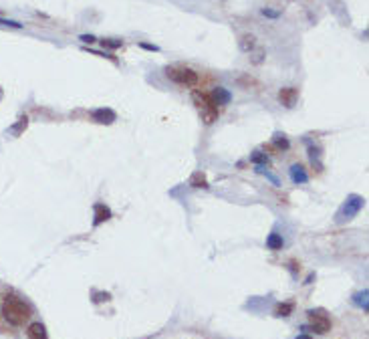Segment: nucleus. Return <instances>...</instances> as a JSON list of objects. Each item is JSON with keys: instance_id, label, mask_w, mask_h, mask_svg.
Wrapping results in <instances>:
<instances>
[{"instance_id": "423d86ee", "label": "nucleus", "mask_w": 369, "mask_h": 339, "mask_svg": "<svg viewBox=\"0 0 369 339\" xmlns=\"http://www.w3.org/2000/svg\"><path fill=\"white\" fill-rule=\"evenodd\" d=\"M210 99H212V103H214L216 107H218V105H228V103L232 101V93H230L228 89H224V87H216V89L212 91Z\"/></svg>"}, {"instance_id": "b1692460", "label": "nucleus", "mask_w": 369, "mask_h": 339, "mask_svg": "<svg viewBox=\"0 0 369 339\" xmlns=\"http://www.w3.org/2000/svg\"><path fill=\"white\" fill-rule=\"evenodd\" d=\"M294 339H313L311 335H299V337H294Z\"/></svg>"}, {"instance_id": "a211bd4d", "label": "nucleus", "mask_w": 369, "mask_h": 339, "mask_svg": "<svg viewBox=\"0 0 369 339\" xmlns=\"http://www.w3.org/2000/svg\"><path fill=\"white\" fill-rule=\"evenodd\" d=\"M250 160H252V162H254V164H265V162H267V160H269V158H267V156H265V154H263V152H254V154H252V158H250Z\"/></svg>"}, {"instance_id": "aec40b11", "label": "nucleus", "mask_w": 369, "mask_h": 339, "mask_svg": "<svg viewBox=\"0 0 369 339\" xmlns=\"http://www.w3.org/2000/svg\"><path fill=\"white\" fill-rule=\"evenodd\" d=\"M0 26H12V28H22L20 22L16 20H6V18H0Z\"/></svg>"}, {"instance_id": "6ab92c4d", "label": "nucleus", "mask_w": 369, "mask_h": 339, "mask_svg": "<svg viewBox=\"0 0 369 339\" xmlns=\"http://www.w3.org/2000/svg\"><path fill=\"white\" fill-rule=\"evenodd\" d=\"M275 145H277V147L286 149V147H288V139H286L284 135H277V137H275Z\"/></svg>"}, {"instance_id": "5701e85b", "label": "nucleus", "mask_w": 369, "mask_h": 339, "mask_svg": "<svg viewBox=\"0 0 369 339\" xmlns=\"http://www.w3.org/2000/svg\"><path fill=\"white\" fill-rule=\"evenodd\" d=\"M139 47H141V49H145V51H158V47H156V45H147V43H139Z\"/></svg>"}, {"instance_id": "f8f14e48", "label": "nucleus", "mask_w": 369, "mask_h": 339, "mask_svg": "<svg viewBox=\"0 0 369 339\" xmlns=\"http://www.w3.org/2000/svg\"><path fill=\"white\" fill-rule=\"evenodd\" d=\"M238 47H240V51L250 53V51L256 47V39H254L252 34H242V36H240V43H238Z\"/></svg>"}, {"instance_id": "ddd939ff", "label": "nucleus", "mask_w": 369, "mask_h": 339, "mask_svg": "<svg viewBox=\"0 0 369 339\" xmlns=\"http://www.w3.org/2000/svg\"><path fill=\"white\" fill-rule=\"evenodd\" d=\"M282 244H284V240H282V236L277 234V232H273V234L267 238V246H269L271 250H280Z\"/></svg>"}, {"instance_id": "20e7f679", "label": "nucleus", "mask_w": 369, "mask_h": 339, "mask_svg": "<svg viewBox=\"0 0 369 339\" xmlns=\"http://www.w3.org/2000/svg\"><path fill=\"white\" fill-rule=\"evenodd\" d=\"M363 204H365V200L361 198V196H349L347 198V202L343 204V208H341V212H339V222H343V220H351L353 216H357L359 214V210L363 208Z\"/></svg>"}, {"instance_id": "7ed1b4c3", "label": "nucleus", "mask_w": 369, "mask_h": 339, "mask_svg": "<svg viewBox=\"0 0 369 339\" xmlns=\"http://www.w3.org/2000/svg\"><path fill=\"white\" fill-rule=\"evenodd\" d=\"M194 101H196V105H198V109H200V113H202L204 121H206V123H214L216 117H218V107L212 103V99H210L208 95L196 93V95H194Z\"/></svg>"}, {"instance_id": "0eeeda50", "label": "nucleus", "mask_w": 369, "mask_h": 339, "mask_svg": "<svg viewBox=\"0 0 369 339\" xmlns=\"http://www.w3.org/2000/svg\"><path fill=\"white\" fill-rule=\"evenodd\" d=\"M297 97H299V91L294 89V87H284V89L278 91V101H280L284 107H292L294 101H297Z\"/></svg>"}, {"instance_id": "39448f33", "label": "nucleus", "mask_w": 369, "mask_h": 339, "mask_svg": "<svg viewBox=\"0 0 369 339\" xmlns=\"http://www.w3.org/2000/svg\"><path fill=\"white\" fill-rule=\"evenodd\" d=\"M309 321H311V327L317 333H327L331 329V319L323 311H311L309 313Z\"/></svg>"}, {"instance_id": "9b49d317", "label": "nucleus", "mask_w": 369, "mask_h": 339, "mask_svg": "<svg viewBox=\"0 0 369 339\" xmlns=\"http://www.w3.org/2000/svg\"><path fill=\"white\" fill-rule=\"evenodd\" d=\"M290 180H292L294 184H307V182H309V176H307V172H305L303 166L294 164V166L290 168Z\"/></svg>"}, {"instance_id": "1a4fd4ad", "label": "nucleus", "mask_w": 369, "mask_h": 339, "mask_svg": "<svg viewBox=\"0 0 369 339\" xmlns=\"http://www.w3.org/2000/svg\"><path fill=\"white\" fill-rule=\"evenodd\" d=\"M26 335H28V339H49V335H47V329H45V325L43 323H30L28 325V329H26Z\"/></svg>"}, {"instance_id": "2eb2a0df", "label": "nucleus", "mask_w": 369, "mask_h": 339, "mask_svg": "<svg viewBox=\"0 0 369 339\" xmlns=\"http://www.w3.org/2000/svg\"><path fill=\"white\" fill-rule=\"evenodd\" d=\"M101 45H103L105 49H111V51H115V49L123 47V41H119V39H103V41H101Z\"/></svg>"}, {"instance_id": "f3484780", "label": "nucleus", "mask_w": 369, "mask_h": 339, "mask_svg": "<svg viewBox=\"0 0 369 339\" xmlns=\"http://www.w3.org/2000/svg\"><path fill=\"white\" fill-rule=\"evenodd\" d=\"M26 125H28V117H26V115H24V117H20V119H18V123H16V125H14V127H12V129H10V131H12V133H16V135H18V133H20V131H22V129H26Z\"/></svg>"}, {"instance_id": "412c9836", "label": "nucleus", "mask_w": 369, "mask_h": 339, "mask_svg": "<svg viewBox=\"0 0 369 339\" xmlns=\"http://www.w3.org/2000/svg\"><path fill=\"white\" fill-rule=\"evenodd\" d=\"M261 12H263V16H267V18H278V16H280L278 10H271V8H263Z\"/></svg>"}, {"instance_id": "6e6552de", "label": "nucleus", "mask_w": 369, "mask_h": 339, "mask_svg": "<svg viewBox=\"0 0 369 339\" xmlns=\"http://www.w3.org/2000/svg\"><path fill=\"white\" fill-rule=\"evenodd\" d=\"M115 111L113 109H105V107H101V109H95L93 111V119L95 121H99V123H113L115 121Z\"/></svg>"}, {"instance_id": "9d476101", "label": "nucleus", "mask_w": 369, "mask_h": 339, "mask_svg": "<svg viewBox=\"0 0 369 339\" xmlns=\"http://www.w3.org/2000/svg\"><path fill=\"white\" fill-rule=\"evenodd\" d=\"M95 220H93V226H99V224H103L105 220H109L111 218V210H109L105 204H95Z\"/></svg>"}, {"instance_id": "dca6fc26", "label": "nucleus", "mask_w": 369, "mask_h": 339, "mask_svg": "<svg viewBox=\"0 0 369 339\" xmlns=\"http://www.w3.org/2000/svg\"><path fill=\"white\" fill-rule=\"evenodd\" d=\"M290 311H292V305H288V303H280V305H277V309H275V315L277 317H286V315H290Z\"/></svg>"}, {"instance_id": "4468645a", "label": "nucleus", "mask_w": 369, "mask_h": 339, "mask_svg": "<svg viewBox=\"0 0 369 339\" xmlns=\"http://www.w3.org/2000/svg\"><path fill=\"white\" fill-rule=\"evenodd\" d=\"M190 186L192 188H208V180L202 174H194L192 180H190Z\"/></svg>"}, {"instance_id": "f257e3e1", "label": "nucleus", "mask_w": 369, "mask_h": 339, "mask_svg": "<svg viewBox=\"0 0 369 339\" xmlns=\"http://www.w3.org/2000/svg\"><path fill=\"white\" fill-rule=\"evenodd\" d=\"M2 315L8 323L12 325H22L30 319V307L24 303V301H20L18 297L10 295L4 299V303H2Z\"/></svg>"}, {"instance_id": "f03ea898", "label": "nucleus", "mask_w": 369, "mask_h": 339, "mask_svg": "<svg viewBox=\"0 0 369 339\" xmlns=\"http://www.w3.org/2000/svg\"><path fill=\"white\" fill-rule=\"evenodd\" d=\"M166 75H168V79H172L178 85L192 87V85L198 83V73L194 69H188V67H168Z\"/></svg>"}, {"instance_id": "4be33fe9", "label": "nucleus", "mask_w": 369, "mask_h": 339, "mask_svg": "<svg viewBox=\"0 0 369 339\" xmlns=\"http://www.w3.org/2000/svg\"><path fill=\"white\" fill-rule=\"evenodd\" d=\"M79 39H81L83 43H89V45L97 41V39H95V36H93V34H81V36H79Z\"/></svg>"}]
</instances>
